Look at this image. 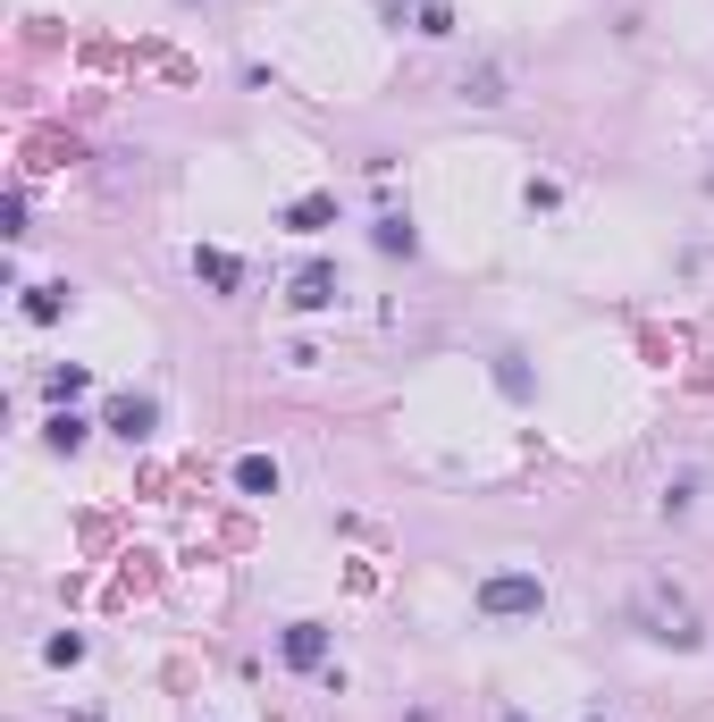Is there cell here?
Segmentation results:
<instances>
[{
    "instance_id": "cell-1",
    "label": "cell",
    "mask_w": 714,
    "mask_h": 722,
    "mask_svg": "<svg viewBox=\"0 0 714 722\" xmlns=\"http://www.w3.org/2000/svg\"><path fill=\"white\" fill-rule=\"evenodd\" d=\"M630 622L648 630V638H664V647H698V638H706V622H698L689 588H673V580H639V597H630Z\"/></svg>"
},
{
    "instance_id": "cell-2",
    "label": "cell",
    "mask_w": 714,
    "mask_h": 722,
    "mask_svg": "<svg viewBox=\"0 0 714 722\" xmlns=\"http://www.w3.org/2000/svg\"><path fill=\"white\" fill-rule=\"evenodd\" d=\"M538 605H547V580H538V571H496V580H480L487 622H521V613H538Z\"/></svg>"
},
{
    "instance_id": "cell-3",
    "label": "cell",
    "mask_w": 714,
    "mask_h": 722,
    "mask_svg": "<svg viewBox=\"0 0 714 722\" xmlns=\"http://www.w3.org/2000/svg\"><path fill=\"white\" fill-rule=\"evenodd\" d=\"M152 429H161V404H152V395H118V404H110V438L143 445Z\"/></svg>"
},
{
    "instance_id": "cell-4",
    "label": "cell",
    "mask_w": 714,
    "mask_h": 722,
    "mask_svg": "<svg viewBox=\"0 0 714 722\" xmlns=\"http://www.w3.org/2000/svg\"><path fill=\"white\" fill-rule=\"evenodd\" d=\"M286 303H294V312H328V303H336V269H328V261H311V269H294Z\"/></svg>"
},
{
    "instance_id": "cell-5",
    "label": "cell",
    "mask_w": 714,
    "mask_h": 722,
    "mask_svg": "<svg viewBox=\"0 0 714 722\" xmlns=\"http://www.w3.org/2000/svg\"><path fill=\"white\" fill-rule=\"evenodd\" d=\"M194 278L211 286V294H235V286H244V261H235V252H219V244H211V252H194Z\"/></svg>"
},
{
    "instance_id": "cell-6",
    "label": "cell",
    "mask_w": 714,
    "mask_h": 722,
    "mask_svg": "<svg viewBox=\"0 0 714 722\" xmlns=\"http://www.w3.org/2000/svg\"><path fill=\"white\" fill-rule=\"evenodd\" d=\"M286 663H294V672H320V663H328V630L320 622H294L286 630Z\"/></svg>"
},
{
    "instance_id": "cell-7",
    "label": "cell",
    "mask_w": 714,
    "mask_h": 722,
    "mask_svg": "<svg viewBox=\"0 0 714 722\" xmlns=\"http://www.w3.org/2000/svg\"><path fill=\"white\" fill-rule=\"evenodd\" d=\"M328 219H336V193H303V202H286V227H294V236H320Z\"/></svg>"
},
{
    "instance_id": "cell-8",
    "label": "cell",
    "mask_w": 714,
    "mask_h": 722,
    "mask_svg": "<svg viewBox=\"0 0 714 722\" xmlns=\"http://www.w3.org/2000/svg\"><path fill=\"white\" fill-rule=\"evenodd\" d=\"M235 487H244V496H278V463H269V454H244V463H235Z\"/></svg>"
},
{
    "instance_id": "cell-9",
    "label": "cell",
    "mask_w": 714,
    "mask_h": 722,
    "mask_svg": "<svg viewBox=\"0 0 714 722\" xmlns=\"http://www.w3.org/2000/svg\"><path fill=\"white\" fill-rule=\"evenodd\" d=\"M370 244H379V252H404V261H412V252H421V236H412V219H395V211H387V219L370 227Z\"/></svg>"
},
{
    "instance_id": "cell-10",
    "label": "cell",
    "mask_w": 714,
    "mask_h": 722,
    "mask_svg": "<svg viewBox=\"0 0 714 722\" xmlns=\"http://www.w3.org/2000/svg\"><path fill=\"white\" fill-rule=\"evenodd\" d=\"M85 387H93V370H76V362H67V370H51V378H42V395H51V404H76V395H85Z\"/></svg>"
},
{
    "instance_id": "cell-11",
    "label": "cell",
    "mask_w": 714,
    "mask_h": 722,
    "mask_svg": "<svg viewBox=\"0 0 714 722\" xmlns=\"http://www.w3.org/2000/svg\"><path fill=\"white\" fill-rule=\"evenodd\" d=\"M60 312H67V286H26V319H42V328H51Z\"/></svg>"
},
{
    "instance_id": "cell-12",
    "label": "cell",
    "mask_w": 714,
    "mask_h": 722,
    "mask_svg": "<svg viewBox=\"0 0 714 722\" xmlns=\"http://www.w3.org/2000/svg\"><path fill=\"white\" fill-rule=\"evenodd\" d=\"M496 387H505L513 404H530V370H521V353H496Z\"/></svg>"
},
{
    "instance_id": "cell-13",
    "label": "cell",
    "mask_w": 714,
    "mask_h": 722,
    "mask_svg": "<svg viewBox=\"0 0 714 722\" xmlns=\"http://www.w3.org/2000/svg\"><path fill=\"white\" fill-rule=\"evenodd\" d=\"M42 438H51V445H60V454H76V445H85V420H76V411H51V429H42Z\"/></svg>"
},
{
    "instance_id": "cell-14",
    "label": "cell",
    "mask_w": 714,
    "mask_h": 722,
    "mask_svg": "<svg viewBox=\"0 0 714 722\" xmlns=\"http://www.w3.org/2000/svg\"><path fill=\"white\" fill-rule=\"evenodd\" d=\"M412 26H421L429 42H437V34H455V9H446V0H429V9H421V17H412Z\"/></svg>"
},
{
    "instance_id": "cell-15",
    "label": "cell",
    "mask_w": 714,
    "mask_h": 722,
    "mask_svg": "<svg viewBox=\"0 0 714 722\" xmlns=\"http://www.w3.org/2000/svg\"><path fill=\"white\" fill-rule=\"evenodd\" d=\"M471 101H505V67H480L471 76Z\"/></svg>"
},
{
    "instance_id": "cell-16",
    "label": "cell",
    "mask_w": 714,
    "mask_h": 722,
    "mask_svg": "<svg viewBox=\"0 0 714 722\" xmlns=\"http://www.w3.org/2000/svg\"><path fill=\"white\" fill-rule=\"evenodd\" d=\"M42 656H51V663H85V638H76V630H60V638H51Z\"/></svg>"
},
{
    "instance_id": "cell-17",
    "label": "cell",
    "mask_w": 714,
    "mask_h": 722,
    "mask_svg": "<svg viewBox=\"0 0 714 722\" xmlns=\"http://www.w3.org/2000/svg\"><path fill=\"white\" fill-rule=\"evenodd\" d=\"M505 722H530V714H505Z\"/></svg>"
},
{
    "instance_id": "cell-18",
    "label": "cell",
    "mask_w": 714,
    "mask_h": 722,
    "mask_svg": "<svg viewBox=\"0 0 714 722\" xmlns=\"http://www.w3.org/2000/svg\"><path fill=\"white\" fill-rule=\"evenodd\" d=\"M588 722H605V714H588Z\"/></svg>"
}]
</instances>
